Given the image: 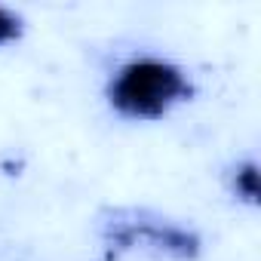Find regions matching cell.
I'll return each mask as SVG.
<instances>
[{"mask_svg":"<svg viewBox=\"0 0 261 261\" xmlns=\"http://www.w3.org/2000/svg\"><path fill=\"white\" fill-rule=\"evenodd\" d=\"M175 86V77L163 68H154V65H142V68H133L123 83H120V95L123 101H136V108H145L148 101H160L172 92Z\"/></svg>","mask_w":261,"mask_h":261,"instance_id":"6da1fadb","label":"cell"}]
</instances>
